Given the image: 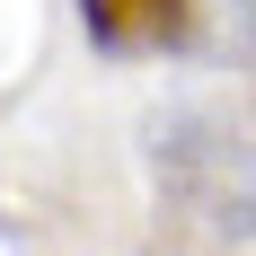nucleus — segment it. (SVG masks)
Returning a JSON list of instances; mask_svg holds the SVG:
<instances>
[{
    "label": "nucleus",
    "instance_id": "f257e3e1",
    "mask_svg": "<svg viewBox=\"0 0 256 256\" xmlns=\"http://www.w3.org/2000/svg\"><path fill=\"white\" fill-rule=\"evenodd\" d=\"M150 194L204 238H256V142L204 106H168L142 124Z\"/></svg>",
    "mask_w": 256,
    "mask_h": 256
},
{
    "label": "nucleus",
    "instance_id": "f03ea898",
    "mask_svg": "<svg viewBox=\"0 0 256 256\" xmlns=\"http://www.w3.org/2000/svg\"><path fill=\"white\" fill-rule=\"evenodd\" d=\"M194 0H80V26L106 53H177Z\"/></svg>",
    "mask_w": 256,
    "mask_h": 256
},
{
    "label": "nucleus",
    "instance_id": "7ed1b4c3",
    "mask_svg": "<svg viewBox=\"0 0 256 256\" xmlns=\"http://www.w3.org/2000/svg\"><path fill=\"white\" fill-rule=\"evenodd\" d=\"M177 53H194V62H212L230 80H256V0H194Z\"/></svg>",
    "mask_w": 256,
    "mask_h": 256
}]
</instances>
